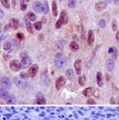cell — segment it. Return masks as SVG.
<instances>
[{"label": "cell", "mask_w": 119, "mask_h": 120, "mask_svg": "<svg viewBox=\"0 0 119 120\" xmlns=\"http://www.w3.org/2000/svg\"><path fill=\"white\" fill-rule=\"evenodd\" d=\"M55 64H56L57 67L58 68L62 67L63 65L65 64V58L61 52L57 53L56 55H55Z\"/></svg>", "instance_id": "1"}, {"label": "cell", "mask_w": 119, "mask_h": 120, "mask_svg": "<svg viewBox=\"0 0 119 120\" xmlns=\"http://www.w3.org/2000/svg\"><path fill=\"white\" fill-rule=\"evenodd\" d=\"M10 67L13 71H19L22 67V64L18 60H11L10 63Z\"/></svg>", "instance_id": "2"}, {"label": "cell", "mask_w": 119, "mask_h": 120, "mask_svg": "<svg viewBox=\"0 0 119 120\" xmlns=\"http://www.w3.org/2000/svg\"><path fill=\"white\" fill-rule=\"evenodd\" d=\"M38 70H39V66H38L37 64H33L32 65L29 69V71H28V74L30 78H34L36 75L37 74Z\"/></svg>", "instance_id": "3"}, {"label": "cell", "mask_w": 119, "mask_h": 120, "mask_svg": "<svg viewBox=\"0 0 119 120\" xmlns=\"http://www.w3.org/2000/svg\"><path fill=\"white\" fill-rule=\"evenodd\" d=\"M59 20L61 22V24L63 25H66L69 21V15H68V13L65 10H62L60 13V17H59Z\"/></svg>", "instance_id": "4"}, {"label": "cell", "mask_w": 119, "mask_h": 120, "mask_svg": "<svg viewBox=\"0 0 119 120\" xmlns=\"http://www.w3.org/2000/svg\"><path fill=\"white\" fill-rule=\"evenodd\" d=\"M65 84V79L64 77H59V78L56 80V82H55V88H56L57 90H60L61 88L63 87V85Z\"/></svg>", "instance_id": "5"}, {"label": "cell", "mask_w": 119, "mask_h": 120, "mask_svg": "<svg viewBox=\"0 0 119 120\" xmlns=\"http://www.w3.org/2000/svg\"><path fill=\"white\" fill-rule=\"evenodd\" d=\"M14 83H15V85L18 86V88H20V89H24L27 86V82L25 81L24 79H20L18 78H14Z\"/></svg>", "instance_id": "6"}, {"label": "cell", "mask_w": 119, "mask_h": 120, "mask_svg": "<svg viewBox=\"0 0 119 120\" xmlns=\"http://www.w3.org/2000/svg\"><path fill=\"white\" fill-rule=\"evenodd\" d=\"M19 25H20V22L18 19H15V18H11L10 21V23H9V27L10 29H14V30H16L18 29Z\"/></svg>", "instance_id": "7"}, {"label": "cell", "mask_w": 119, "mask_h": 120, "mask_svg": "<svg viewBox=\"0 0 119 120\" xmlns=\"http://www.w3.org/2000/svg\"><path fill=\"white\" fill-rule=\"evenodd\" d=\"M95 41V35L93 30H89L88 34V44L89 46H93Z\"/></svg>", "instance_id": "8"}, {"label": "cell", "mask_w": 119, "mask_h": 120, "mask_svg": "<svg viewBox=\"0 0 119 120\" xmlns=\"http://www.w3.org/2000/svg\"><path fill=\"white\" fill-rule=\"evenodd\" d=\"M32 8L36 12L38 13V14H40V12H43V6H42V4L40 3V2L39 1L34 2V3L32 5Z\"/></svg>", "instance_id": "9"}, {"label": "cell", "mask_w": 119, "mask_h": 120, "mask_svg": "<svg viewBox=\"0 0 119 120\" xmlns=\"http://www.w3.org/2000/svg\"><path fill=\"white\" fill-rule=\"evenodd\" d=\"M32 63V59L31 58H29V56H25L22 58V67L26 68L28 66H29Z\"/></svg>", "instance_id": "10"}, {"label": "cell", "mask_w": 119, "mask_h": 120, "mask_svg": "<svg viewBox=\"0 0 119 120\" xmlns=\"http://www.w3.org/2000/svg\"><path fill=\"white\" fill-rule=\"evenodd\" d=\"M81 59H77L74 63V68H75L76 73L78 75L81 74Z\"/></svg>", "instance_id": "11"}, {"label": "cell", "mask_w": 119, "mask_h": 120, "mask_svg": "<svg viewBox=\"0 0 119 120\" xmlns=\"http://www.w3.org/2000/svg\"><path fill=\"white\" fill-rule=\"evenodd\" d=\"M1 85H2V88H3V89H10V85H11V83H10L9 79H7L6 78H2Z\"/></svg>", "instance_id": "12"}, {"label": "cell", "mask_w": 119, "mask_h": 120, "mask_svg": "<svg viewBox=\"0 0 119 120\" xmlns=\"http://www.w3.org/2000/svg\"><path fill=\"white\" fill-rule=\"evenodd\" d=\"M107 3L105 2H99L95 4V10H98V11H102V10H104L107 8Z\"/></svg>", "instance_id": "13"}, {"label": "cell", "mask_w": 119, "mask_h": 120, "mask_svg": "<svg viewBox=\"0 0 119 120\" xmlns=\"http://www.w3.org/2000/svg\"><path fill=\"white\" fill-rule=\"evenodd\" d=\"M96 81L97 84L99 87H102L103 85V77L101 72H97L96 74Z\"/></svg>", "instance_id": "14"}, {"label": "cell", "mask_w": 119, "mask_h": 120, "mask_svg": "<svg viewBox=\"0 0 119 120\" xmlns=\"http://www.w3.org/2000/svg\"><path fill=\"white\" fill-rule=\"evenodd\" d=\"M58 5H57V2L54 0L52 2V14L54 17L58 16Z\"/></svg>", "instance_id": "15"}, {"label": "cell", "mask_w": 119, "mask_h": 120, "mask_svg": "<svg viewBox=\"0 0 119 120\" xmlns=\"http://www.w3.org/2000/svg\"><path fill=\"white\" fill-rule=\"evenodd\" d=\"M114 60L112 59H109L107 62V68L108 71H112L114 69Z\"/></svg>", "instance_id": "16"}, {"label": "cell", "mask_w": 119, "mask_h": 120, "mask_svg": "<svg viewBox=\"0 0 119 120\" xmlns=\"http://www.w3.org/2000/svg\"><path fill=\"white\" fill-rule=\"evenodd\" d=\"M69 49L73 51H76L79 49V45L75 41H71L69 43Z\"/></svg>", "instance_id": "17"}, {"label": "cell", "mask_w": 119, "mask_h": 120, "mask_svg": "<svg viewBox=\"0 0 119 120\" xmlns=\"http://www.w3.org/2000/svg\"><path fill=\"white\" fill-rule=\"evenodd\" d=\"M83 94H84L85 96H88V97L92 96L93 95V89L92 88H87V89H85L84 91H83Z\"/></svg>", "instance_id": "18"}, {"label": "cell", "mask_w": 119, "mask_h": 120, "mask_svg": "<svg viewBox=\"0 0 119 120\" xmlns=\"http://www.w3.org/2000/svg\"><path fill=\"white\" fill-rule=\"evenodd\" d=\"M6 103H7L8 104H15V103H16V98L14 97V96L10 95L7 97V99L6 100Z\"/></svg>", "instance_id": "19"}, {"label": "cell", "mask_w": 119, "mask_h": 120, "mask_svg": "<svg viewBox=\"0 0 119 120\" xmlns=\"http://www.w3.org/2000/svg\"><path fill=\"white\" fill-rule=\"evenodd\" d=\"M26 29H27V31H28V33H30V34H32L33 33V27H32V25H31V23L29 22V21H26Z\"/></svg>", "instance_id": "20"}, {"label": "cell", "mask_w": 119, "mask_h": 120, "mask_svg": "<svg viewBox=\"0 0 119 120\" xmlns=\"http://www.w3.org/2000/svg\"><path fill=\"white\" fill-rule=\"evenodd\" d=\"M9 96H10L9 93H8L7 92H6V90L3 89V88H2V89H1V98H2V99H4L6 100Z\"/></svg>", "instance_id": "21"}, {"label": "cell", "mask_w": 119, "mask_h": 120, "mask_svg": "<svg viewBox=\"0 0 119 120\" xmlns=\"http://www.w3.org/2000/svg\"><path fill=\"white\" fill-rule=\"evenodd\" d=\"M36 103H37V104H41V105L45 104H46V100L43 96H39V97H37V99H36Z\"/></svg>", "instance_id": "22"}, {"label": "cell", "mask_w": 119, "mask_h": 120, "mask_svg": "<svg viewBox=\"0 0 119 120\" xmlns=\"http://www.w3.org/2000/svg\"><path fill=\"white\" fill-rule=\"evenodd\" d=\"M27 17L29 18V19L31 21H36V14H34V13H32V12H29V13H28Z\"/></svg>", "instance_id": "23"}, {"label": "cell", "mask_w": 119, "mask_h": 120, "mask_svg": "<svg viewBox=\"0 0 119 120\" xmlns=\"http://www.w3.org/2000/svg\"><path fill=\"white\" fill-rule=\"evenodd\" d=\"M118 22L115 18H114L113 21H112V29H113V31L116 32L118 30Z\"/></svg>", "instance_id": "24"}, {"label": "cell", "mask_w": 119, "mask_h": 120, "mask_svg": "<svg viewBox=\"0 0 119 120\" xmlns=\"http://www.w3.org/2000/svg\"><path fill=\"white\" fill-rule=\"evenodd\" d=\"M78 82H79V85L83 86V85H84L86 82V77L84 76V75H83V76H80L79 78H78Z\"/></svg>", "instance_id": "25"}, {"label": "cell", "mask_w": 119, "mask_h": 120, "mask_svg": "<svg viewBox=\"0 0 119 120\" xmlns=\"http://www.w3.org/2000/svg\"><path fill=\"white\" fill-rule=\"evenodd\" d=\"M1 3L4 7L6 9H9L10 7V0H1Z\"/></svg>", "instance_id": "26"}, {"label": "cell", "mask_w": 119, "mask_h": 120, "mask_svg": "<svg viewBox=\"0 0 119 120\" xmlns=\"http://www.w3.org/2000/svg\"><path fill=\"white\" fill-rule=\"evenodd\" d=\"M108 53H109V54H112L114 55V58H117V50L115 49L114 47H111V48H110L109 50H108Z\"/></svg>", "instance_id": "27"}, {"label": "cell", "mask_w": 119, "mask_h": 120, "mask_svg": "<svg viewBox=\"0 0 119 120\" xmlns=\"http://www.w3.org/2000/svg\"><path fill=\"white\" fill-rule=\"evenodd\" d=\"M76 4V0H68V6L69 8H74Z\"/></svg>", "instance_id": "28"}, {"label": "cell", "mask_w": 119, "mask_h": 120, "mask_svg": "<svg viewBox=\"0 0 119 120\" xmlns=\"http://www.w3.org/2000/svg\"><path fill=\"white\" fill-rule=\"evenodd\" d=\"M34 28L36 30H40L42 29V22L41 21H36L34 23Z\"/></svg>", "instance_id": "29"}, {"label": "cell", "mask_w": 119, "mask_h": 120, "mask_svg": "<svg viewBox=\"0 0 119 120\" xmlns=\"http://www.w3.org/2000/svg\"><path fill=\"white\" fill-rule=\"evenodd\" d=\"M65 74H66L67 78H69V79H71L73 77V70H71V69L67 70Z\"/></svg>", "instance_id": "30"}, {"label": "cell", "mask_w": 119, "mask_h": 120, "mask_svg": "<svg viewBox=\"0 0 119 120\" xmlns=\"http://www.w3.org/2000/svg\"><path fill=\"white\" fill-rule=\"evenodd\" d=\"M48 12V4H47V2H45L43 4V13L44 14H47Z\"/></svg>", "instance_id": "31"}, {"label": "cell", "mask_w": 119, "mask_h": 120, "mask_svg": "<svg viewBox=\"0 0 119 120\" xmlns=\"http://www.w3.org/2000/svg\"><path fill=\"white\" fill-rule=\"evenodd\" d=\"M11 48V44L9 42H6L3 45V49L5 51H9Z\"/></svg>", "instance_id": "32"}, {"label": "cell", "mask_w": 119, "mask_h": 120, "mask_svg": "<svg viewBox=\"0 0 119 120\" xmlns=\"http://www.w3.org/2000/svg\"><path fill=\"white\" fill-rule=\"evenodd\" d=\"M17 38L20 40V41H22V40H25V35L24 33H17Z\"/></svg>", "instance_id": "33"}, {"label": "cell", "mask_w": 119, "mask_h": 120, "mask_svg": "<svg viewBox=\"0 0 119 120\" xmlns=\"http://www.w3.org/2000/svg\"><path fill=\"white\" fill-rule=\"evenodd\" d=\"M99 25L101 29H104L106 27V21L104 19H101V20L99 21Z\"/></svg>", "instance_id": "34"}, {"label": "cell", "mask_w": 119, "mask_h": 120, "mask_svg": "<svg viewBox=\"0 0 119 120\" xmlns=\"http://www.w3.org/2000/svg\"><path fill=\"white\" fill-rule=\"evenodd\" d=\"M20 8H21V10H22V11H25V10L27 9V4L25 3H24V2H21Z\"/></svg>", "instance_id": "35"}, {"label": "cell", "mask_w": 119, "mask_h": 120, "mask_svg": "<svg viewBox=\"0 0 119 120\" xmlns=\"http://www.w3.org/2000/svg\"><path fill=\"white\" fill-rule=\"evenodd\" d=\"M96 104L95 100L93 99V98H89V99L87 100V104H89V105H94Z\"/></svg>", "instance_id": "36"}, {"label": "cell", "mask_w": 119, "mask_h": 120, "mask_svg": "<svg viewBox=\"0 0 119 120\" xmlns=\"http://www.w3.org/2000/svg\"><path fill=\"white\" fill-rule=\"evenodd\" d=\"M61 25H62L61 22L60 21V20H59V19H58V20H57V21H56V23H55V28H56L57 29H61Z\"/></svg>", "instance_id": "37"}, {"label": "cell", "mask_w": 119, "mask_h": 120, "mask_svg": "<svg viewBox=\"0 0 119 120\" xmlns=\"http://www.w3.org/2000/svg\"><path fill=\"white\" fill-rule=\"evenodd\" d=\"M20 76H21V78H22V79H25V78H28V76H29V74H26L25 73H22V74H20Z\"/></svg>", "instance_id": "38"}, {"label": "cell", "mask_w": 119, "mask_h": 120, "mask_svg": "<svg viewBox=\"0 0 119 120\" xmlns=\"http://www.w3.org/2000/svg\"><path fill=\"white\" fill-rule=\"evenodd\" d=\"M76 28H77V31L80 32V33H83V32H84V29H83V28H82L81 25H80V26H77Z\"/></svg>", "instance_id": "39"}, {"label": "cell", "mask_w": 119, "mask_h": 120, "mask_svg": "<svg viewBox=\"0 0 119 120\" xmlns=\"http://www.w3.org/2000/svg\"><path fill=\"white\" fill-rule=\"evenodd\" d=\"M116 40L119 44V32H117V33H116Z\"/></svg>", "instance_id": "40"}, {"label": "cell", "mask_w": 119, "mask_h": 120, "mask_svg": "<svg viewBox=\"0 0 119 120\" xmlns=\"http://www.w3.org/2000/svg\"><path fill=\"white\" fill-rule=\"evenodd\" d=\"M4 59H5V60H8L10 59V55H8L6 54H4Z\"/></svg>", "instance_id": "41"}, {"label": "cell", "mask_w": 119, "mask_h": 120, "mask_svg": "<svg viewBox=\"0 0 119 120\" xmlns=\"http://www.w3.org/2000/svg\"><path fill=\"white\" fill-rule=\"evenodd\" d=\"M110 104H115V100H114V98H111L110 100Z\"/></svg>", "instance_id": "42"}, {"label": "cell", "mask_w": 119, "mask_h": 120, "mask_svg": "<svg viewBox=\"0 0 119 120\" xmlns=\"http://www.w3.org/2000/svg\"><path fill=\"white\" fill-rule=\"evenodd\" d=\"M114 3L115 4H118L119 3V0H114Z\"/></svg>", "instance_id": "43"}, {"label": "cell", "mask_w": 119, "mask_h": 120, "mask_svg": "<svg viewBox=\"0 0 119 120\" xmlns=\"http://www.w3.org/2000/svg\"><path fill=\"white\" fill-rule=\"evenodd\" d=\"M106 77H107V80L108 81H109V80H110V78H109V75H108V74H107V76H106Z\"/></svg>", "instance_id": "44"}, {"label": "cell", "mask_w": 119, "mask_h": 120, "mask_svg": "<svg viewBox=\"0 0 119 120\" xmlns=\"http://www.w3.org/2000/svg\"><path fill=\"white\" fill-rule=\"evenodd\" d=\"M22 2H24V3H28V2H29L30 0H22Z\"/></svg>", "instance_id": "45"}, {"label": "cell", "mask_w": 119, "mask_h": 120, "mask_svg": "<svg viewBox=\"0 0 119 120\" xmlns=\"http://www.w3.org/2000/svg\"><path fill=\"white\" fill-rule=\"evenodd\" d=\"M105 1H106V2H107V3H110V2H111V0H105Z\"/></svg>", "instance_id": "46"}]
</instances>
